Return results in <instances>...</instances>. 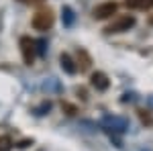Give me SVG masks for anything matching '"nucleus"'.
<instances>
[{
    "label": "nucleus",
    "instance_id": "nucleus-11",
    "mask_svg": "<svg viewBox=\"0 0 153 151\" xmlns=\"http://www.w3.org/2000/svg\"><path fill=\"white\" fill-rule=\"evenodd\" d=\"M23 2H27V4H37V2H41V0H23Z\"/></svg>",
    "mask_w": 153,
    "mask_h": 151
},
{
    "label": "nucleus",
    "instance_id": "nucleus-2",
    "mask_svg": "<svg viewBox=\"0 0 153 151\" xmlns=\"http://www.w3.org/2000/svg\"><path fill=\"white\" fill-rule=\"evenodd\" d=\"M53 23H55V16H53L51 10L35 12V16H33V21H31V25H33L35 31H49V29L53 27Z\"/></svg>",
    "mask_w": 153,
    "mask_h": 151
},
{
    "label": "nucleus",
    "instance_id": "nucleus-10",
    "mask_svg": "<svg viewBox=\"0 0 153 151\" xmlns=\"http://www.w3.org/2000/svg\"><path fill=\"white\" fill-rule=\"evenodd\" d=\"M139 115H141V121H143V123H147V125H151V116L147 115L145 110H139Z\"/></svg>",
    "mask_w": 153,
    "mask_h": 151
},
{
    "label": "nucleus",
    "instance_id": "nucleus-9",
    "mask_svg": "<svg viewBox=\"0 0 153 151\" xmlns=\"http://www.w3.org/2000/svg\"><path fill=\"white\" fill-rule=\"evenodd\" d=\"M10 147H12V139L10 137H6V135L0 137V151H8Z\"/></svg>",
    "mask_w": 153,
    "mask_h": 151
},
{
    "label": "nucleus",
    "instance_id": "nucleus-1",
    "mask_svg": "<svg viewBox=\"0 0 153 151\" xmlns=\"http://www.w3.org/2000/svg\"><path fill=\"white\" fill-rule=\"evenodd\" d=\"M135 16L133 14H120V16H117L112 23L106 27L104 31L108 33V35H112V33H125V31H129V29H133L135 27Z\"/></svg>",
    "mask_w": 153,
    "mask_h": 151
},
{
    "label": "nucleus",
    "instance_id": "nucleus-5",
    "mask_svg": "<svg viewBox=\"0 0 153 151\" xmlns=\"http://www.w3.org/2000/svg\"><path fill=\"white\" fill-rule=\"evenodd\" d=\"M90 82H92V86H94L96 90H106V88L110 86V82H108L104 71H94L92 78H90Z\"/></svg>",
    "mask_w": 153,
    "mask_h": 151
},
{
    "label": "nucleus",
    "instance_id": "nucleus-7",
    "mask_svg": "<svg viewBox=\"0 0 153 151\" xmlns=\"http://www.w3.org/2000/svg\"><path fill=\"white\" fill-rule=\"evenodd\" d=\"M59 61H61V68L68 71V74H76V71H78V68L74 65V59H71L70 55H68V53H61Z\"/></svg>",
    "mask_w": 153,
    "mask_h": 151
},
{
    "label": "nucleus",
    "instance_id": "nucleus-6",
    "mask_svg": "<svg viewBox=\"0 0 153 151\" xmlns=\"http://www.w3.org/2000/svg\"><path fill=\"white\" fill-rule=\"evenodd\" d=\"M125 4L133 10H147L153 6V0H125Z\"/></svg>",
    "mask_w": 153,
    "mask_h": 151
},
{
    "label": "nucleus",
    "instance_id": "nucleus-4",
    "mask_svg": "<svg viewBox=\"0 0 153 151\" xmlns=\"http://www.w3.org/2000/svg\"><path fill=\"white\" fill-rule=\"evenodd\" d=\"M21 53H23V61L27 65L35 63V41L31 37H21Z\"/></svg>",
    "mask_w": 153,
    "mask_h": 151
},
{
    "label": "nucleus",
    "instance_id": "nucleus-8",
    "mask_svg": "<svg viewBox=\"0 0 153 151\" xmlns=\"http://www.w3.org/2000/svg\"><path fill=\"white\" fill-rule=\"evenodd\" d=\"M78 59H80V63H78V68H80V70H88V68H90V63H92V59H90V55H88V53H86V51H84V49H80V51H78Z\"/></svg>",
    "mask_w": 153,
    "mask_h": 151
},
{
    "label": "nucleus",
    "instance_id": "nucleus-12",
    "mask_svg": "<svg viewBox=\"0 0 153 151\" xmlns=\"http://www.w3.org/2000/svg\"><path fill=\"white\" fill-rule=\"evenodd\" d=\"M149 23H151V25H153V16H151V19H149Z\"/></svg>",
    "mask_w": 153,
    "mask_h": 151
},
{
    "label": "nucleus",
    "instance_id": "nucleus-3",
    "mask_svg": "<svg viewBox=\"0 0 153 151\" xmlns=\"http://www.w3.org/2000/svg\"><path fill=\"white\" fill-rule=\"evenodd\" d=\"M117 8H118L117 2L108 0V2H102V4L94 6V10H92V16H94L96 21H106V19H110L112 14H117Z\"/></svg>",
    "mask_w": 153,
    "mask_h": 151
}]
</instances>
